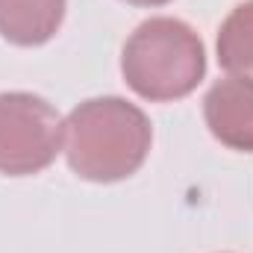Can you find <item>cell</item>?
Segmentation results:
<instances>
[{
	"label": "cell",
	"instance_id": "obj_7",
	"mask_svg": "<svg viewBox=\"0 0 253 253\" xmlns=\"http://www.w3.org/2000/svg\"><path fill=\"white\" fill-rule=\"evenodd\" d=\"M126 3H132V6H162L168 0H126Z\"/></svg>",
	"mask_w": 253,
	"mask_h": 253
},
{
	"label": "cell",
	"instance_id": "obj_5",
	"mask_svg": "<svg viewBox=\"0 0 253 253\" xmlns=\"http://www.w3.org/2000/svg\"><path fill=\"white\" fill-rule=\"evenodd\" d=\"M65 18V0H0V36L21 47L44 44Z\"/></svg>",
	"mask_w": 253,
	"mask_h": 253
},
{
	"label": "cell",
	"instance_id": "obj_3",
	"mask_svg": "<svg viewBox=\"0 0 253 253\" xmlns=\"http://www.w3.org/2000/svg\"><path fill=\"white\" fill-rule=\"evenodd\" d=\"M65 124L39 94H0V174L30 177L44 171L62 150Z\"/></svg>",
	"mask_w": 253,
	"mask_h": 253
},
{
	"label": "cell",
	"instance_id": "obj_4",
	"mask_svg": "<svg viewBox=\"0 0 253 253\" xmlns=\"http://www.w3.org/2000/svg\"><path fill=\"white\" fill-rule=\"evenodd\" d=\"M209 132L230 150L253 153V80L224 77L203 97Z\"/></svg>",
	"mask_w": 253,
	"mask_h": 253
},
{
	"label": "cell",
	"instance_id": "obj_2",
	"mask_svg": "<svg viewBox=\"0 0 253 253\" xmlns=\"http://www.w3.org/2000/svg\"><path fill=\"white\" fill-rule=\"evenodd\" d=\"M126 85L153 103L180 100L206 74V50L186 21L150 18L135 27L121 53Z\"/></svg>",
	"mask_w": 253,
	"mask_h": 253
},
{
	"label": "cell",
	"instance_id": "obj_1",
	"mask_svg": "<svg viewBox=\"0 0 253 253\" xmlns=\"http://www.w3.org/2000/svg\"><path fill=\"white\" fill-rule=\"evenodd\" d=\"M147 115L124 97H91L65 121V156L74 174L91 183H118L150 153Z\"/></svg>",
	"mask_w": 253,
	"mask_h": 253
},
{
	"label": "cell",
	"instance_id": "obj_6",
	"mask_svg": "<svg viewBox=\"0 0 253 253\" xmlns=\"http://www.w3.org/2000/svg\"><path fill=\"white\" fill-rule=\"evenodd\" d=\"M218 62L236 77H253V0L239 3L221 24Z\"/></svg>",
	"mask_w": 253,
	"mask_h": 253
}]
</instances>
